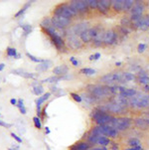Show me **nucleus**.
<instances>
[{
	"label": "nucleus",
	"mask_w": 149,
	"mask_h": 150,
	"mask_svg": "<svg viewBox=\"0 0 149 150\" xmlns=\"http://www.w3.org/2000/svg\"><path fill=\"white\" fill-rule=\"evenodd\" d=\"M80 73L82 74V75H85V76H93V75H95L97 71L92 68H83V69H81Z\"/></svg>",
	"instance_id": "31"
},
{
	"label": "nucleus",
	"mask_w": 149,
	"mask_h": 150,
	"mask_svg": "<svg viewBox=\"0 0 149 150\" xmlns=\"http://www.w3.org/2000/svg\"><path fill=\"white\" fill-rule=\"evenodd\" d=\"M8 150H19V149H16V148H13V147H10V148H8Z\"/></svg>",
	"instance_id": "58"
},
{
	"label": "nucleus",
	"mask_w": 149,
	"mask_h": 150,
	"mask_svg": "<svg viewBox=\"0 0 149 150\" xmlns=\"http://www.w3.org/2000/svg\"><path fill=\"white\" fill-rule=\"evenodd\" d=\"M19 110H20V112H21L22 114H26L27 113V109L25 106H23V108H19Z\"/></svg>",
	"instance_id": "53"
},
{
	"label": "nucleus",
	"mask_w": 149,
	"mask_h": 150,
	"mask_svg": "<svg viewBox=\"0 0 149 150\" xmlns=\"http://www.w3.org/2000/svg\"><path fill=\"white\" fill-rule=\"evenodd\" d=\"M26 56L32 61V62L37 63V64H41L42 62H44V60H43V59H40V58L35 57V56H33L32 54H30V53H26Z\"/></svg>",
	"instance_id": "39"
},
{
	"label": "nucleus",
	"mask_w": 149,
	"mask_h": 150,
	"mask_svg": "<svg viewBox=\"0 0 149 150\" xmlns=\"http://www.w3.org/2000/svg\"><path fill=\"white\" fill-rule=\"evenodd\" d=\"M87 2H88V5H89V8H92V9L97 8V3H98L97 0H87Z\"/></svg>",
	"instance_id": "42"
},
{
	"label": "nucleus",
	"mask_w": 149,
	"mask_h": 150,
	"mask_svg": "<svg viewBox=\"0 0 149 150\" xmlns=\"http://www.w3.org/2000/svg\"><path fill=\"white\" fill-rule=\"evenodd\" d=\"M63 79H67L66 77H57V76H53V77H49L47 79H44V80L41 81L42 83H58L59 81L63 80Z\"/></svg>",
	"instance_id": "28"
},
{
	"label": "nucleus",
	"mask_w": 149,
	"mask_h": 150,
	"mask_svg": "<svg viewBox=\"0 0 149 150\" xmlns=\"http://www.w3.org/2000/svg\"><path fill=\"white\" fill-rule=\"evenodd\" d=\"M125 150H144V149H143L142 145H139V146H137V147H129V148H127V149H125Z\"/></svg>",
	"instance_id": "49"
},
{
	"label": "nucleus",
	"mask_w": 149,
	"mask_h": 150,
	"mask_svg": "<svg viewBox=\"0 0 149 150\" xmlns=\"http://www.w3.org/2000/svg\"><path fill=\"white\" fill-rule=\"evenodd\" d=\"M145 7L141 1H135L134 5L131 8V16H142Z\"/></svg>",
	"instance_id": "14"
},
{
	"label": "nucleus",
	"mask_w": 149,
	"mask_h": 150,
	"mask_svg": "<svg viewBox=\"0 0 149 150\" xmlns=\"http://www.w3.org/2000/svg\"><path fill=\"white\" fill-rule=\"evenodd\" d=\"M11 74H13V75L20 76V77H23L25 79H37L38 76H39L38 74L28 73V72H26V71L22 70V69H16V70H12Z\"/></svg>",
	"instance_id": "16"
},
{
	"label": "nucleus",
	"mask_w": 149,
	"mask_h": 150,
	"mask_svg": "<svg viewBox=\"0 0 149 150\" xmlns=\"http://www.w3.org/2000/svg\"><path fill=\"white\" fill-rule=\"evenodd\" d=\"M97 139L98 136L97 135H93V134H90L88 136V142L90 144V145H95V144H97Z\"/></svg>",
	"instance_id": "36"
},
{
	"label": "nucleus",
	"mask_w": 149,
	"mask_h": 150,
	"mask_svg": "<svg viewBox=\"0 0 149 150\" xmlns=\"http://www.w3.org/2000/svg\"><path fill=\"white\" fill-rule=\"evenodd\" d=\"M115 65H117V67H119V66L121 65V62H117V63H115Z\"/></svg>",
	"instance_id": "57"
},
{
	"label": "nucleus",
	"mask_w": 149,
	"mask_h": 150,
	"mask_svg": "<svg viewBox=\"0 0 149 150\" xmlns=\"http://www.w3.org/2000/svg\"><path fill=\"white\" fill-rule=\"evenodd\" d=\"M50 25H52V19H50L49 17H47V18H44V19H43V21L41 22L40 26H41L42 29H45V28L49 27Z\"/></svg>",
	"instance_id": "38"
},
{
	"label": "nucleus",
	"mask_w": 149,
	"mask_h": 150,
	"mask_svg": "<svg viewBox=\"0 0 149 150\" xmlns=\"http://www.w3.org/2000/svg\"><path fill=\"white\" fill-rule=\"evenodd\" d=\"M4 68H5V64H4V63H1V64H0V72H1V71H3Z\"/></svg>",
	"instance_id": "55"
},
{
	"label": "nucleus",
	"mask_w": 149,
	"mask_h": 150,
	"mask_svg": "<svg viewBox=\"0 0 149 150\" xmlns=\"http://www.w3.org/2000/svg\"><path fill=\"white\" fill-rule=\"evenodd\" d=\"M123 5H124V0H113L112 1V8L117 12L123 11Z\"/></svg>",
	"instance_id": "24"
},
{
	"label": "nucleus",
	"mask_w": 149,
	"mask_h": 150,
	"mask_svg": "<svg viewBox=\"0 0 149 150\" xmlns=\"http://www.w3.org/2000/svg\"><path fill=\"white\" fill-rule=\"evenodd\" d=\"M112 114H108L107 111H103L102 109H95L92 113V119L97 125H108L113 120Z\"/></svg>",
	"instance_id": "1"
},
{
	"label": "nucleus",
	"mask_w": 149,
	"mask_h": 150,
	"mask_svg": "<svg viewBox=\"0 0 149 150\" xmlns=\"http://www.w3.org/2000/svg\"><path fill=\"white\" fill-rule=\"evenodd\" d=\"M32 2H34V1H28L27 3H25V4H24V6L22 7V8L20 9L16 14L14 15V18H18V17L22 16V15H23V14L25 13V12H26V10L28 9L30 6H31V3H32Z\"/></svg>",
	"instance_id": "30"
},
{
	"label": "nucleus",
	"mask_w": 149,
	"mask_h": 150,
	"mask_svg": "<svg viewBox=\"0 0 149 150\" xmlns=\"http://www.w3.org/2000/svg\"><path fill=\"white\" fill-rule=\"evenodd\" d=\"M131 122H132V119L129 117H113L110 125L117 131H124L130 127Z\"/></svg>",
	"instance_id": "4"
},
{
	"label": "nucleus",
	"mask_w": 149,
	"mask_h": 150,
	"mask_svg": "<svg viewBox=\"0 0 149 150\" xmlns=\"http://www.w3.org/2000/svg\"><path fill=\"white\" fill-rule=\"evenodd\" d=\"M100 53H95V54L93 55V60H95V61H97L98 59H100Z\"/></svg>",
	"instance_id": "54"
},
{
	"label": "nucleus",
	"mask_w": 149,
	"mask_h": 150,
	"mask_svg": "<svg viewBox=\"0 0 149 150\" xmlns=\"http://www.w3.org/2000/svg\"><path fill=\"white\" fill-rule=\"evenodd\" d=\"M133 0H124V5H123V11H128L129 9L132 8V6L134 5Z\"/></svg>",
	"instance_id": "33"
},
{
	"label": "nucleus",
	"mask_w": 149,
	"mask_h": 150,
	"mask_svg": "<svg viewBox=\"0 0 149 150\" xmlns=\"http://www.w3.org/2000/svg\"><path fill=\"white\" fill-rule=\"evenodd\" d=\"M90 61H93V55H92V56L90 57Z\"/></svg>",
	"instance_id": "59"
},
{
	"label": "nucleus",
	"mask_w": 149,
	"mask_h": 150,
	"mask_svg": "<svg viewBox=\"0 0 149 150\" xmlns=\"http://www.w3.org/2000/svg\"><path fill=\"white\" fill-rule=\"evenodd\" d=\"M136 93H137V91L134 88H121L119 86V95L124 96V98H132V96H134Z\"/></svg>",
	"instance_id": "21"
},
{
	"label": "nucleus",
	"mask_w": 149,
	"mask_h": 150,
	"mask_svg": "<svg viewBox=\"0 0 149 150\" xmlns=\"http://www.w3.org/2000/svg\"><path fill=\"white\" fill-rule=\"evenodd\" d=\"M77 14H78L77 12H76L75 10L71 7V5L68 3L59 4L54 10V15H57V16H63L68 19H71L72 17L76 16Z\"/></svg>",
	"instance_id": "3"
},
{
	"label": "nucleus",
	"mask_w": 149,
	"mask_h": 150,
	"mask_svg": "<svg viewBox=\"0 0 149 150\" xmlns=\"http://www.w3.org/2000/svg\"><path fill=\"white\" fill-rule=\"evenodd\" d=\"M70 62L72 63L73 66H75V67H78V66L80 65V62H79V61L76 60V59H75V57H71V58H70Z\"/></svg>",
	"instance_id": "47"
},
{
	"label": "nucleus",
	"mask_w": 149,
	"mask_h": 150,
	"mask_svg": "<svg viewBox=\"0 0 149 150\" xmlns=\"http://www.w3.org/2000/svg\"><path fill=\"white\" fill-rule=\"evenodd\" d=\"M102 135H105L107 137H112L115 138L118 135V131L112 125H102Z\"/></svg>",
	"instance_id": "17"
},
{
	"label": "nucleus",
	"mask_w": 149,
	"mask_h": 150,
	"mask_svg": "<svg viewBox=\"0 0 149 150\" xmlns=\"http://www.w3.org/2000/svg\"><path fill=\"white\" fill-rule=\"evenodd\" d=\"M68 73H69V68L65 64L57 66V67L53 69V74H54V76H57V77H64Z\"/></svg>",
	"instance_id": "18"
},
{
	"label": "nucleus",
	"mask_w": 149,
	"mask_h": 150,
	"mask_svg": "<svg viewBox=\"0 0 149 150\" xmlns=\"http://www.w3.org/2000/svg\"><path fill=\"white\" fill-rule=\"evenodd\" d=\"M128 145L130 147H137L141 145V142L138 138H136V137H132V138H130L129 140H128Z\"/></svg>",
	"instance_id": "32"
},
{
	"label": "nucleus",
	"mask_w": 149,
	"mask_h": 150,
	"mask_svg": "<svg viewBox=\"0 0 149 150\" xmlns=\"http://www.w3.org/2000/svg\"><path fill=\"white\" fill-rule=\"evenodd\" d=\"M0 126L5 127V128H10V127H12V124L11 123H7V122H5V121L0 119Z\"/></svg>",
	"instance_id": "46"
},
{
	"label": "nucleus",
	"mask_w": 149,
	"mask_h": 150,
	"mask_svg": "<svg viewBox=\"0 0 149 150\" xmlns=\"http://www.w3.org/2000/svg\"><path fill=\"white\" fill-rule=\"evenodd\" d=\"M0 91H1V88H0Z\"/></svg>",
	"instance_id": "61"
},
{
	"label": "nucleus",
	"mask_w": 149,
	"mask_h": 150,
	"mask_svg": "<svg viewBox=\"0 0 149 150\" xmlns=\"http://www.w3.org/2000/svg\"><path fill=\"white\" fill-rule=\"evenodd\" d=\"M92 150H107V148L103 146H100V147H93V148H92Z\"/></svg>",
	"instance_id": "52"
},
{
	"label": "nucleus",
	"mask_w": 149,
	"mask_h": 150,
	"mask_svg": "<svg viewBox=\"0 0 149 150\" xmlns=\"http://www.w3.org/2000/svg\"><path fill=\"white\" fill-rule=\"evenodd\" d=\"M92 91L93 96L97 98H107L112 93L110 91L109 86H93V90H90Z\"/></svg>",
	"instance_id": "6"
},
{
	"label": "nucleus",
	"mask_w": 149,
	"mask_h": 150,
	"mask_svg": "<svg viewBox=\"0 0 149 150\" xmlns=\"http://www.w3.org/2000/svg\"><path fill=\"white\" fill-rule=\"evenodd\" d=\"M50 38H51L53 44H54L55 47L57 48L58 51H60V52H65L66 42L64 41V39H63V38L59 35V33H56V34L52 35Z\"/></svg>",
	"instance_id": "9"
},
{
	"label": "nucleus",
	"mask_w": 149,
	"mask_h": 150,
	"mask_svg": "<svg viewBox=\"0 0 149 150\" xmlns=\"http://www.w3.org/2000/svg\"><path fill=\"white\" fill-rule=\"evenodd\" d=\"M52 24H53V26L56 28L57 31H59V30H63L69 26L71 24V19H68L63 16L54 15L52 18Z\"/></svg>",
	"instance_id": "5"
},
{
	"label": "nucleus",
	"mask_w": 149,
	"mask_h": 150,
	"mask_svg": "<svg viewBox=\"0 0 149 150\" xmlns=\"http://www.w3.org/2000/svg\"><path fill=\"white\" fill-rule=\"evenodd\" d=\"M142 118H144L145 120L149 123V113H148V112H144V113H143Z\"/></svg>",
	"instance_id": "50"
},
{
	"label": "nucleus",
	"mask_w": 149,
	"mask_h": 150,
	"mask_svg": "<svg viewBox=\"0 0 149 150\" xmlns=\"http://www.w3.org/2000/svg\"><path fill=\"white\" fill-rule=\"evenodd\" d=\"M110 6H112V1H108V0H100L97 3V9L100 13L107 14L109 10Z\"/></svg>",
	"instance_id": "19"
},
{
	"label": "nucleus",
	"mask_w": 149,
	"mask_h": 150,
	"mask_svg": "<svg viewBox=\"0 0 149 150\" xmlns=\"http://www.w3.org/2000/svg\"><path fill=\"white\" fill-rule=\"evenodd\" d=\"M17 103H18V100H16V98H11L10 100V103H11L12 105H17Z\"/></svg>",
	"instance_id": "51"
},
{
	"label": "nucleus",
	"mask_w": 149,
	"mask_h": 150,
	"mask_svg": "<svg viewBox=\"0 0 149 150\" xmlns=\"http://www.w3.org/2000/svg\"><path fill=\"white\" fill-rule=\"evenodd\" d=\"M134 122L136 124V126H137V127H139V128H141V129H147L149 127V123L145 120L144 118H142V117L136 118L135 120H134Z\"/></svg>",
	"instance_id": "25"
},
{
	"label": "nucleus",
	"mask_w": 149,
	"mask_h": 150,
	"mask_svg": "<svg viewBox=\"0 0 149 150\" xmlns=\"http://www.w3.org/2000/svg\"><path fill=\"white\" fill-rule=\"evenodd\" d=\"M122 81V74L121 73H110L102 76L100 78V82L105 83H114Z\"/></svg>",
	"instance_id": "7"
},
{
	"label": "nucleus",
	"mask_w": 149,
	"mask_h": 150,
	"mask_svg": "<svg viewBox=\"0 0 149 150\" xmlns=\"http://www.w3.org/2000/svg\"><path fill=\"white\" fill-rule=\"evenodd\" d=\"M138 82L141 85H144V86H148L149 85V77L147 75H142L139 76V79H138Z\"/></svg>",
	"instance_id": "35"
},
{
	"label": "nucleus",
	"mask_w": 149,
	"mask_h": 150,
	"mask_svg": "<svg viewBox=\"0 0 149 150\" xmlns=\"http://www.w3.org/2000/svg\"><path fill=\"white\" fill-rule=\"evenodd\" d=\"M128 103L135 108H149V95L136 93L134 96L129 98Z\"/></svg>",
	"instance_id": "2"
},
{
	"label": "nucleus",
	"mask_w": 149,
	"mask_h": 150,
	"mask_svg": "<svg viewBox=\"0 0 149 150\" xmlns=\"http://www.w3.org/2000/svg\"><path fill=\"white\" fill-rule=\"evenodd\" d=\"M45 129H46V130H45V131H46V133H47V134H49V133H50V129H49V127H48V126H46V127H45Z\"/></svg>",
	"instance_id": "56"
},
{
	"label": "nucleus",
	"mask_w": 149,
	"mask_h": 150,
	"mask_svg": "<svg viewBox=\"0 0 149 150\" xmlns=\"http://www.w3.org/2000/svg\"><path fill=\"white\" fill-rule=\"evenodd\" d=\"M132 24L133 26H135V28H138L142 31H146L149 29V16H142L139 20L133 22Z\"/></svg>",
	"instance_id": "13"
},
{
	"label": "nucleus",
	"mask_w": 149,
	"mask_h": 150,
	"mask_svg": "<svg viewBox=\"0 0 149 150\" xmlns=\"http://www.w3.org/2000/svg\"><path fill=\"white\" fill-rule=\"evenodd\" d=\"M71 96L73 98V100L75 101H77V103H82L83 100V98L80 95H78V93H71Z\"/></svg>",
	"instance_id": "43"
},
{
	"label": "nucleus",
	"mask_w": 149,
	"mask_h": 150,
	"mask_svg": "<svg viewBox=\"0 0 149 150\" xmlns=\"http://www.w3.org/2000/svg\"><path fill=\"white\" fill-rule=\"evenodd\" d=\"M21 28H22V30H23V33H24L25 36H28L30 33L32 32V29H33L31 25H29V24H24V25H22Z\"/></svg>",
	"instance_id": "37"
},
{
	"label": "nucleus",
	"mask_w": 149,
	"mask_h": 150,
	"mask_svg": "<svg viewBox=\"0 0 149 150\" xmlns=\"http://www.w3.org/2000/svg\"><path fill=\"white\" fill-rule=\"evenodd\" d=\"M70 5L73 9L75 10L77 13H84V12H87L88 9H89V5H88V2L85 1V0H78V1H71Z\"/></svg>",
	"instance_id": "8"
},
{
	"label": "nucleus",
	"mask_w": 149,
	"mask_h": 150,
	"mask_svg": "<svg viewBox=\"0 0 149 150\" xmlns=\"http://www.w3.org/2000/svg\"><path fill=\"white\" fill-rule=\"evenodd\" d=\"M53 66V62L50 60H44V62H42L41 64H38L36 67V70L38 72H46V71L49 70Z\"/></svg>",
	"instance_id": "22"
},
{
	"label": "nucleus",
	"mask_w": 149,
	"mask_h": 150,
	"mask_svg": "<svg viewBox=\"0 0 149 150\" xmlns=\"http://www.w3.org/2000/svg\"><path fill=\"white\" fill-rule=\"evenodd\" d=\"M45 91V88L41 83H33V93L37 96H41V95L43 96Z\"/></svg>",
	"instance_id": "23"
},
{
	"label": "nucleus",
	"mask_w": 149,
	"mask_h": 150,
	"mask_svg": "<svg viewBox=\"0 0 149 150\" xmlns=\"http://www.w3.org/2000/svg\"><path fill=\"white\" fill-rule=\"evenodd\" d=\"M6 54L8 57H12V58H15V59H20L21 55L17 53V50L15 48H11V47H8L6 50Z\"/></svg>",
	"instance_id": "29"
},
{
	"label": "nucleus",
	"mask_w": 149,
	"mask_h": 150,
	"mask_svg": "<svg viewBox=\"0 0 149 150\" xmlns=\"http://www.w3.org/2000/svg\"><path fill=\"white\" fill-rule=\"evenodd\" d=\"M92 147V145L89 142L85 141H80L75 143L74 145L70 148V150H90V148Z\"/></svg>",
	"instance_id": "20"
},
{
	"label": "nucleus",
	"mask_w": 149,
	"mask_h": 150,
	"mask_svg": "<svg viewBox=\"0 0 149 150\" xmlns=\"http://www.w3.org/2000/svg\"><path fill=\"white\" fill-rule=\"evenodd\" d=\"M10 135H11V137L14 139V140H16L17 143H19V144H20V143H22V142H23V140H22L21 137L18 136L17 134H15L14 132H11V133H10Z\"/></svg>",
	"instance_id": "44"
},
{
	"label": "nucleus",
	"mask_w": 149,
	"mask_h": 150,
	"mask_svg": "<svg viewBox=\"0 0 149 150\" xmlns=\"http://www.w3.org/2000/svg\"><path fill=\"white\" fill-rule=\"evenodd\" d=\"M121 25H122L124 28H127V27H129V26H131V25H133V24H132L131 19H128L127 17H123V19L121 20Z\"/></svg>",
	"instance_id": "41"
},
{
	"label": "nucleus",
	"mask_w": 149,
	"mask_h": 150,
	"mask_svg": "<svg viewBox=\"0 0 149 150\" xmlns=\"http://www.w3.org/2000/svg\"><path fill=\"white\" fill-rule=\"evenodd\" d=\"M67 45L70 49L72 50H78L83 47L82 41L77 36H69L67 39Z\"/></svg>",
	"instance_id": "12"
},
{
	"label": "nucleus",
	"mask_w": 149,
	"mask_h": 150,
	"mask_svg": "<svg viewBox=\"0 0 149 150\" xmlns=\"http://www.w3.org/2000/svg\"><path fill=\"white\" fill-rule=\"evenodd\" d=\"M89 29V27H88V24L87 23H79V24L75 25V26H73V28L71 29V32H72V34L70 35V36H77V35H81L83 32L85 31V30Z\"/></svg>",
	"instance_id": "15"
},
{
	"label": "nucleus",
	"mask_w": 149,
	"mask_h": 150,
	"mask_svg": "<svg viewBox=\"0 0 149 150\" xmlns=\"http://www.w3.org/2000/svg\"><path fill=\"white\" fill-rule=\"evenodd\" d=\"M134 79H135V76L131 73H123L122 74V81L130 82V81H133Z\"/></svg>",
	"instance_id": "34"
},
{
	"label": "nucleus",
	"mask_w": 149,
	"mask_h": 150,
	"mask_svg": "<svg viewBox=\"0 0 149 150\" xmlns=\"http://www.w3.org/2000/svg\"><path fill=\"white\" fill-rule=\"evenodd\" d=\"M145 49H146V45L144 44V43H140V44L138 45V47H137L138 53H143L145 51Z\"/></svg>",
	"instance_id": "45"
},
{
	"label": "nucleus",
	"mask_w": 149,
	"mask_h": 150,
	"mask_svg": "<svg viewBox=\"0 0 149 150\" xmlns=\"http://www.w3.org/2000/svg\"><path fill=\"white\" fill-rule=\"evenodd\" d=\"M80 39L83 43H90L92 41V37H90V29L85 30L80 35Z\"/></svg>",
	"instance_id": "26"
},
{
	"label": "nucleus",
	"mask_w": 149,
	"mask_h": 150,
	"mask_svg": "<svg viewBox=\"0 0 149 150\" xmlns=\"http://www.w3.org/2000/svg\"><path fill=\"white\" fill-rule=\"evenodd\" d=\"M117 40V34L113 30H107L105 32L103 35V43L107 45H113L115 44Z\"/></svg>",
	"instance_id": "10"
},
{
	"label": "nucleus",
	"mask_w": 149,
	"mask_h": 150,
	"mask_svg": "<svg viewBox=\"0 0 149 150\" xmlns=\"http://www.w3.org/2000/svg\"><path fill=\"white\" fill-rule=\"evenodd\" d=\"M51 96V93H46L43 96H41L40 98H38L36 100V110H37V114L38 117H41L42 116V105L45 103L46 100H49V98Z\"/></svg>",
	"instance_id": "11"
},
{
	"label": "nucleus",
	"mask_w": 149,
	"mask_h": 150,
	"mask_svg": "<svg viewBox=\"0 0 149 150\" xmlns=\"http://www.w3.org/2000/svg\"><path fill=\"white\" fill-rule=\"evenodd\" d=\"M97 144H98V145H100V146L107 147V145H109V144H110V139L108 138L107 136H105V135H100V136H98Z\"/></svg>",
	"instance_id": "27"
},
{
	"label": "nucleus",
	"mask_w": 149,
	"mask_h": 150,
	"mask_svg": "<svg viewBox=\"0 0 149 150\" xmlns=\"http://www.w3.org/2000/svg\"><path fill=\"white\" fill-rule=\"evenodd\" d=\"M17 108H23L24 106V100H22V98H19L18 100V103H17Z\"/></svg>",
	"instance_id": "48"
},
{
	"label": "nucleus",
	"mask_w": 149,
	"mask_h": 150,
	"mask_svg": "<svg viewBox=\"0 0 149 150\" xmlns=\"http://www.w3.org/2000/svg\"><path fill=\"white\" fill-rule=\"evenodd\" d=\"M46 148H47V150H51V148H50V147H49V145H48V144H46Z\"/></svg>",
	"instance_id": "60"
},
{
	"label": "nucleus",
	"mask_w": 149,
	"mask_h": 150,
	"mask_svg": "<svg viewBox=\"0 0 149 150\" xmlns=\"http://www.w3.org/2000/svg\"><path fill=\"white\" fill-rule=\"evenodd\" d=\"M33 122H34V125L36 128H38V129L42 128V121H41V118L40 117H38V116H34V117H33Z\"/></svg>",
	"instance_id": "40"
}]
</instances>
